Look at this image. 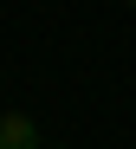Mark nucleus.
Instances as JSON below:
<instances>
[{"label": "nucleus", "instance_id": "f03ea898", "mask_svg": "<svg viewBox=\"0 0 136 149\" xmlns=\"http://www.w3.org/2000/svg\"><path fill=\"white\" fill-rule=\"evenodd\" d=\"M39 149H59V143H39Z\"/></svg>", "mask_w": 136, "mask_h": 149}, {"label": "nucleus", "instance_id": "f257e3e1", "mask_svg": "<svg viewBox=\"0 0 136 149\" xmlns=\"http://www.w3.org/2000/svg\"><path fill=\"white\" fill-rule=\"evenodd\" d=\"M33 136H39V130H33V117H20V110H13V117H0V149H39Z\"/></svg>", "mask_w": 136, "mask_h": 149}, {"label": "nucleus", "instance_id": "7ed1b4c3", "mask_svg": "<svg viewBox=\"0 0 136 149\" xmlns=\"http://www.w3.org/2000/svg\"><path fill=\"white\" fill-rule=\"evenodd\" d=\"M130 7H136V0H130Z\"/></svg>", "mask_w": 136, "mask_h": 149}]
</instances>
